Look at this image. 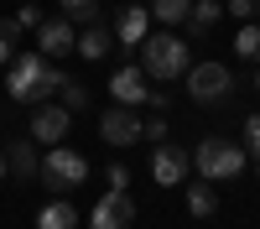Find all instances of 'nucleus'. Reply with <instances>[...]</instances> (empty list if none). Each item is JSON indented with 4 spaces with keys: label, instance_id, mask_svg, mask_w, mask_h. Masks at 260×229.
I'll use <instances>...</instances> for the list:
<instances>
[{
    "label": "nucleus",
    "instance_id": "obj_5",
    "mask_svg": "<svg viewBox=\"0 0 260 229\" xmlns=\"http://www.w3.org/2000/svg\"><path fill=\"white\" fill-rule=\"evenodd\" d=\"M182 78H187V94L198 99V104H224L229 89H234V78H229L224 62H192Z\"/></svg>",
    "mask_w": 260,
    "mask_h": 229
},
{
    "label": "nucleus",
    "instance_id": "obj_21",
    "mask_svg": "<svg viewBox=\"0 0 260 229\" xmlns=\"http://www.w3.org/2000/svg\"><path fill=\"white\" fill-rule=\"evenodd\" d=\"M57 6H62V16H68V21H83V26L99 21V0H57Z\"/></svg>",
    "mask_w": 260,
    "mask_h": 229
},
{
    "label": "nucleus",
    "instance_id": "obj_25",
    "mask_svg": "<svg viewBox=\"0 0 260 229\" xmlns=\"http://www.w3.org/2000/svg\"><path fill=\"white\" fill-rule=\"evenodd\" d=\"M16 26H21V31H37V26H42V11H37V6H21V11H16Z\"/></svg>",
    "mask_w": 260,
    "mask_h": 229
},
{
    "label": "nucleus",
    "instance_id": "obj_3",
    "mask_svg": "<svg viewBox=\"0 0 260 229\" xmlns=\"http://www.w3.org/2000/svg\"><path fill=\"white\" fill-rule=\"evenodd\" d=\"M37 177L52 187V193H73L78 182H89V156L83 151H73V146H47V156H42V167H37Z\"/></svg>",
    "mask_w": 260,
    "mask_h": 229
},
{
    "label": "nucleus",
    "instance_id": "obj_29",
    "mask_svg": "<svg viewBox=\"0 0 260 229\" xmlns=\"http://www.w3.org/2000/svg\"><path fill=\"white\" fill-rule=\"evenodd\" d=\"M6 177H11V161H6V156H0V182H6Z\"/></svg>",
    "mask_w": 260,
    "mask_h": 229
},
{
    "label": "nucleus",
    "instance_id": "obj_12",
    "mask_svg": "<svg viewBox=\"0 0 260 229\" xmlns=\"http://www.w3.org/2000/svg\"><path fill=\"white\" fill-rule=\"evenodd\" d=\"M151 31V6H125L115 16V42H125V47H141Z\"/></svg>",
    "mask_w": 260,
    "mask_h": 229
},
{
    "label": "nucleus",
    "instance_id": "obj_10",
    "mask_svg": "<svg viewBox=\"0 0 260 229\" xmlns=\"http://www.w3.org/2000/svg\"><path fill=\"white\" fill-rule=\"evenodd\" d=\"M187 167H192V156L182 151V146H172V141H161L156 151H151V177H156L161 187H177L187 177Z\"/></svg>",
    "mask_w": 260,
    "mask_h": 229
},
{
    "label": "nucleus",
    "instance_id": "obj_30",
    "mask_svg": "<svg viewBox=\"0 0 260 229\" xmlns=\"http://www.w3.org/2000/svg\"><path fill=\"white\" fill-rule=\"evenodd\" d=\"M255 94H260V73H255Z\"/></svg>",
    "mask_w": 260,
    "mask_h": 229
},
{
    "label": "nucleus",
    "instance_id": "obj_7",
    "mask_svg": "<svg viewBox=\"0 0 260 229\" xmlns=\"http://www.w3.org/2000/svg\"><path fill=\"white\" fill-rule=\"evenodd\" d=\"M130 219H136V203H130V193H125V187H110V193L94 203L89 229H130Z\"/></svg>",
    "mask_w": 260,
    "mask_h": 229
},
{
    "label": "nucleus",
    "instance_id": "obj_27",
    "mask_svg": "<svg viewBox=\"0 0 260 229\" xmlns=\"http://www.w3.org/2000/svg\"><path fill=\"white\" fill-rule=\"evenodd\" d=\"M104 177H110V187H125V182H130V172H125L120 161H115V167H110V172H104Z\"/></svg>",
    "mask_w": 260,
    "mask_h": 229
},
{
    "label": "nucleus",
    "instance_id": "obj_6",
    "mask_svg": "<svg viewBox=\"0 0 260 229\" xmlns=\"http://www.w3.org/2000/svg\"><path fill=\"white\" fill-rule=\"evenodd\" d=\"M99 136L110 141V146H136V141H146V125L136 120L130 104H115V110L99 115Z\"/></svg>",
    "mask_w": 260,
    "mask_h": 229
},
{
    "label": "nucleus",
    "instance_id": "obj_8",
    "mask_svg": "<svg viewBox=\"0 0 260 229\" xmlns=\"http://www.w3.org/2000/svg\"><path fill=\"white\" fill-rule=\"evenodd\" d=\"M68 110L62 104H52V99H42V104H31V141H42V146H57L62 136H68Z\"/></svg>",
    "mask_w": 260,
    "mask_h": 229
},
{
    "label": "nucleus",
    "instance_id": "obj_2",
    "mask_svg": "<svg viewBox=\"0 0 260 229\" xmlns=\"http://www.w3.org/2000/svg\"><path fill=\"white\" fill-rule=\"evenodd\" d=\"M245 146H234L224 136H208L198 151H192V167L203 172V182H234V177H245Z\"/></svg>",
    "mask_w": 260,
    "mask_h": 229
},
{
    "label": "nucleus",
    "instance_id": "obj_17",
    "mask_svg": "<svg viewBox=\"0 0 260 229\" xmlns=\"http://www.w3.org/2000/svg\"><path fill=\"white\" fill-rule=\"evenodd\" d=\"M192 11V0H151V21H161V26H182Z\"/></svg>",
    "mask_w": 260,
    "mask_h": 229
},
{
    "label": "nucleus",
    "instance_id": "obj_20",
    "mask_svg": "<svg viewBox=\"0 0 260 229\" xmlns=\"http://www.w3.org/2000/svg\"><path fill=\"white\" fill-rule=\"evenodd\" d=\"M62 110H68V115H78V110H89V89H83V83L78 78H62Z\"/></svg>",
    "mask_w": 260,
    "mask_h": 229
},
{
    "label": "nucleus",
    "instance_id": "obj_1",
    "mask_svg": "<svg viewBox=\"0 0 260 229\" xmlns=\"http://www.w3.org/2000/svg\"><path fill=\"white\" fill-rule=\"evenodd\" d=\"M141 68H146V78L172 83V78H182L192 68V47H187L182 37H172V31H156V37L146 31V42H141Z\"/></svg>",
    "mask_w": 260,
    "mask_h": 229
},
{
    "label": "nucleus",
    "instance_id": "obj_15",
    "mask_svg": "<svg viewBox=\"0 0 260 229\" xmlns=\"http://www.w3.org/2000/svg\"><path fill=\"white\" fill-rule=\"evenodd\" d=\"M6 161H11V172L16 177H37V146H31V136H21V141H11V151H6Z\"/></svg>",
    "mask_w": 260,
    "mask_h": 229
},
{
    "label": "nucleus",
    "instance_id": "obj_16",
    "mask_svg": "<svg viewBox=\"0 0 260 229\" xmlns=\"http://www.w3.org/2000/svg\"><path fill=\"white\" fill-rule=\"evenodd\" d=\"M219 21H224V6H219V0H192V11H187V26H192V31H213Z\"/></svg>",
    "mask_w": 260,
    "mask_h": 229
},
{
    "label": "nucleus",
    "instance_id": "obj_14",
    "mask_svg": "<svg viewBox=\"0 0 260 229\" xmlns=\"http://www.w3.org/2000/svg\"><path fill=\"white\" fill-rule=\"evenodd\" d=\"M78 208L68 203V198H52V203H42L37 208V229H78Z\"/></svg>",
    "mask_w": 260,
    "mask_h": 229
},
{
    "label": "nucleus",
    "instance_id": "obj_26",
    "mask_svg": "<svg viewBox=\"0 0 260 229\" xmlns=\"http://www.w3.org/2000/svg\"><path fill=\"white\" fill-rule=\"evenodd\" d=\"M146 141L161 146V141H167V120H151V125H146Z\"/></svg>",
    "mask_w": 260,
    "mask_h": 229
},
{
    "label": "nucleus",
    "instance_id": "obj_23",
    "mask_svg": "<svg viewBox=\"0 0 260 229\" xmlns=\"http://www.w3.org/2000/svg\"><path fill=\"white\" fill-rule=\"evenodd\" d=\"M224 16H240V21H255V16H260V0H229V6H224Z\"/></svg>",
    "mask_w": 260,
    "mask_h": 229
},
{
    "label": "nucleus",
    "instance_id": "obj_22",
    "mask_svg": "<svg viewBox=\"0 0 260 229\" xmlns=\"http://www.w3.org/2000/svg\"><path fill=\"white\" fill-rule=\"evenodd\" d=\"M62 78H68V73H62V68H52V62H47V68H42V89H37V94H42V99H52V94L62 89Z\"/></svg>",
    "mask_w": 260,
    "mask_h": 229
},
{
    "label": "nucleus",
    "instance_id": "obj_13",
    "mask_svg": "<svg viewBox=\"0 0 260 229\" xmlns=\"http://www.w3.org/2000/svg\"><path fill=\"white\" fill-rule=\"evenodd\" d=\"M110 42H115V31L99 26V21H89V26H83V37L73 42V52H78L83 62H99V57H110Z\"/></svg>",
    "mask_w": 260,
    "mask_h": 229
},
{
    "label": "nucleus",
    "instance_id": "obj_11",
    "mask_svg": "<svg viewBox=\"0 0 260 229\" xmlns=\"http://www.w3.org/2000/svg\"><path fill=\"white\" fill-rule=\"evenodd\" d=\"M110 94H115V104H130V110H136V104H146V68H130V62H125V68H115L110 73Z\"/></svg>",
    "mask_w": 260,
    "mask_h": 229
},
{
    "label": "nucleus",
    "instance_id": "obj_24",
    "mask_svg": "<svg viewBox=\"0 0 260 229\" xmlns=\"http://www.w3.org/2000/svg\"><path fill=\"white\" fill-rule=\"evenodd\" d=\"M245 136H250V156H255V172H260V115L245 120Z\"/></svg>",
    "mask_w": 260,
    "mask_h": 229
},
{
    "label": "nucleus",
    "instance_id": "obj_18",
    "mask_svg": "<svg viewBox=\"0 0 260 229\" xmlns=\"http://www.w3.org/2000/svg\"><path fill=\"white\" fill-rule=\"evenodd\" d=\"M213 208H219L213 187H208V182H192V187H187V214H192V219H213Z\"/></svg>",
    "mask_w": 260,
    "mask_h": 229
},
{
    "label": "nucleus",
    "instance_id": "obj_19",
    "mask_svg": "<svg viewBox=\"0 0 260 229\" xmlns=\"http://www.w3.org/2000/svg\"><path fill=\"white\" fill-rule=\"evenodd\" d=\"M234 52H240L245 62H260V26H255V21H245V26H240V37H234Z\"/></svg>",
    "mask_w": 260,
    "mask_h": 229
},
{
    "label": "nucleus",
    "instance_id": "obj_28",
    "mask_svg": "<svg viewBox=\"0 0 260 229\" xmlns=\"http://www.w3.org/2000/svg\"><path fill=\"white\" fill-rule=\"evenodd\" d=\"M11 57H16V42H11L6 31H0V62H11Z\"/></svg>",
    "mask_w": 260,
    "mask_h": 229
},
{
    "label": "nucleus",
    "instance_id": "obj_9",
    "mask_svg": "<svg viewBox=\"0 0 260 229\" xmlns=\"http://www.w3.org/2000/svg\"><path fill=\"white\" fill-rule=\"evenodd\" d=\"M73 42H78V31H73L68 16H47V21L37 26V52H42V57H68Z\"/></svg>",
    "mask_w": 260,
    "mask_h": 229
},
{
    "label": "nucleus",
    "instance_id": "obj_4",
    "mask_svg": "<svg viewBox=\"0 0 260 229\" xmlns=\"http://www.w3.org/2000/svg\"><path fill=\"white\" fill-rule=\"evenodd\" d=\"M42 52H16L11 57V68H6V94L16 99V104H42Z\"/></svg>",
    "mask_w": 260,
    "mask_h": 229
}]
</instances>
